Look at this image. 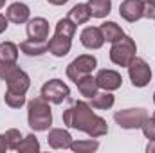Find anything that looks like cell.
I'll use <instances>...</instances> for the list:
<instances>
[{
	"label": "cell",
	"instance_id": "cell-15",
	"mask_svg": "<svg viewBox=\"0 0 155 153\" xmlns=\"http://www.w3.org/2000/svg\"><path fill=\"white\" fill-rule=\"evenodd\" d=\"M29 15H31L29 7H27L25 4H20V2L11 4V5L7 7V13H5L7 20H9V22H13V24H18V25H20V24L29 22Z\"/></svg>",
	"mask_w": 155,
	"mask_h": 153
},
{
	"label": "cell",
	"instance_id": "cell-16",
	"mask_svg": "<svg viewBox=\"0 0 155 153\" xmlns=\"http://www.w3.org/2000/svg\"><path fill=\"white\" fill-rule=\"evenodd\" d=\"M20 50L27 56H41L49 50V43L47 40H25L20 43Z\"/></svg>",
	"mask_w": 155,
	"mask_h": 153
},
{
	"label": "cell",
	"instance_id": "cell-6",
	"mask_svg": "<svg viewBox=\"0 0 155 153\" xmlns=\"http://www.w3.org/2000/svg\"><path fill=\"white\" fill-rule=\"evenodd\" d=\"M148 112L144 108H126V110H119L114 114L116 122L124 128V130H137L143 126V122L146 121Z\"/></svg>",
	"mask_w": 155,
	"mask_h": 153
},
{
	"label": "cell",
	"instance_id": "cell-20",
	"mask_svg": "<svg viewBox=\"0 0 155 153\" xmlns=\"http://www.w3.org/2000/svg\"><path fill=\"white\" fill-rule=\"evenodd\" d=\"M99 29H101V33L105 36V41H110V43H114V41H117V40H121L124 36V31L116 22H105V24H101Z\"/></svg>",
	"mask_w": 155,
	"mask_h": 153
},
{
	"label": "cell",
	"instance_id": "cell-32",
	"mask_svg": "<svg viewBox=\"0 0 155 153\" xmlns=\"http://www.w3.org/2000/svg\"><path fill=\"white\" fill-rule=\"evenodd\" d=\"M49 4H52V5H63V4H67L69 0H47Z\"/></svg>",
	"mask_w": 155,
	"mask_h": 153
},
{
	"label": "cell",
	"instance_id": "cell-17",
	"mask_svg": "<svg viewBox=\"0 0 155 153\" xmlns=\"http://www.w3.org/2000/svg\"><path fill=\"white\" fill-rule=\"evenodd\" d=\"M76 85H78V90H79V94H81L83 97H88V99H92V97L97 94V90H99L96 77H92L90 74H87V76L79 77V79L76 81Z\"/></svg>",
	"mask_w": 155,
	"mask_h": 153
},
{
	"label": "cell",
	"instance_id": "cell-9",
	"mask_svg": "<svg viewBox=\"0 0 155 153\" xmlns=\"http://www.w3.org/2000/svg\"><path fill=\"white\" fill-rule=\"evenodd\" d=\"M119 15L126 22L135 24L137 20L144 16V2L143 0H123L119 5Z\"/></svg>",
	"mask_w": 155,
	"mask_h": 153
},
{
	"label": "cell",
	"instance_id": "cell-4",
	"mask_svg": "<svg viewBox=\"0 0 155 153\" xmlns=\"http://www.w3.org/2000/svg\"><path fill=\"white\" fill-rule=\"evenodd\" d=\"M135 52H137L135 41L124 34L121 40L112 43V47H110V61L117 67H128L132 63V60L135 58Z\"/></svg>",
	"mask_w": 155,
	"mask_h": 153
},
{
	"label": "cell",
	"instance_id": "cell-7",
	"mask_svg": "<svg viewBox=\"0 0 155 153\" xmlns=\"http://www.w3.org/2000/svg\"><path fill=\"white\" fill-rule=\"evenodd\" d=\"M126 69H128V76H130V81H132L134 86L143 88V86L150 85V81H152V69H150V65L143 58L135 56Z\"/></svg>",
	"mask_w": 155,
	"mask_h": 153
},
{
	"label": "cell",
	"instance_id": "cell-26",
	"mask_svg": "<svg viewBox=\"0 0 155 153\" xmlns=\"http://www.w3.org/2000/svg\"><path fill=\"white\" fill-rule=\"evenodd\" d=\"M20 70V67L16 63H0V79L7 81L9 77H13Z\"/></svg>",
	"mask_w": 155,
	"mask_h": 153
},
{
	"label": "cell",
	"instance_id": "cell-30",
	"mask_svg": "<svg viewBox=\"0 0 155 153\" xmlns=\"http://www.w3.org/2000/svg\"><path fill=\"white\" fill-rule=\"evenodd\" d=\"M7 148V141H5V135H0V153H5Z\"/></svg>",
	"mask_w": 155,
	"mask_h": 153
},
{
	"label": "cell",
	"instance_id": "cell-31",
	"mask_svg": "<svg viewBox=\"0 0 155 153\" xmlns=\"http://www.w3.org/2000/svg\"><path fill=\"white\" fill-rule=\"evenodd\" d=\"M146 151H148V153H155V139L148 142V146H146Z\"/></svg>",
	"mask_w": 155,
	"mask_h": 153
},
{
	"label": "cell",
	"instance_id": "cell-12",
	"mask_svg": "<svg viewBox=\"0 0 155 153\" xmlns=\"http://www.w3.org/2000/svg\"><path fill=\"white\" fill-rule=\"evenodd\" d=\"M47 142H49V146L52 150H67L72 144V135L63 128H52L49 132Z\"/></svg>",
	"mask_w": 155,
	"mask_h": 153
},
{
	"label": "cell",
	"instance_id": "cell-35",
	"mask_svg": "<svg viewBox=\"0 0 155 153\" xmlns=\"http://www.w3.org/2000/svg\"><path fill=\"white\" fill-rule=\"evenodd\" d=\"M153 117H155V114H153Z\"/></svg>",
	"mask_w": 155,
	"mask_h": 153
},
{
	"label": "cell",
	"instance_id": "cell-11",
	"mask_svg": "<svg viewBox=\"0 0 155 153\" xmlns=\"http://www.w3.org/2000/svg\"><path fill=\"white\" fill-rule=\"evenodd\" d=\"M96 81H97V86L103 88V90H108V92H114L117 88H121L123 85V77L119 72L112 70V69H103L97 72L96 76Z\"/></svg>",
	"mask_w": 155,
	"mask_h": 153
},
{
	"label": "cell",
	"instance_id": "cell-34",
	"mask_svg": "<svg viewBox=\"0 0 155 153\" xmlns=\"http://www.w3.org/2000/svg\"><path fill=\"white\" fill-rule=\"evenodd\" d=\"M153 103H155V92H153Z\"/></svg>",
	"mask_w": 155,
	"mask_h": 153
},
{
	"label": "cell",
	"instance_id": "cell-24",
	"mask_svg": "<svg viewBox=\"0 0 155 153\" xmlns=\"http://www.w3.org/2000/svg\"><path fill=\"white\" fill-rule=\"evenodd\" d=\"M16 151H20V153H38V151H40V142H38V139H36L33 133L25 135V137L22 139V142L18 144Z\"/></svg>",
	"mask_w": 155,
	"mask_h": 153
},
{
	"label": "cell",
	"instance_id": "cell-33",
	"mask_svg": "<svg viewBox=\"0 0 155 153\" xmlns=\"http://www.w3.org/2000/svg\"><path fill=\"white\" fill-rule=\"evenodd\" d=\"M4 5H5V0H0V9H2Z\"/></svg>",
	"mask_w": 155,
	"mask_h": 153
},
{
	"label": "cell",
	"instance_id": "cell-27",
	"mask_svg": "<svg viewBox=\"0 0 155 153\" xmlns=\"http://www.w3.org/2000/svg\"><path fill=\"white\" fill-rule=\"evenodd\" d=\"M141 130H143V133H144V137H146V139L153 141V139H155V117H153V115H152V117H150V115L146 117V121L143 122Z\"/></svg>",
	"mask_w": 155,
	"mask_h": 153
},
{
	"label": "cell",
	"instance_id": "cell-5",
	"mask_svg": "<svg viewBox=\"0 0 155 153\" xmlns=\"http://www.w3.org/2000/svg\"><path fill=\"white\" fill-rule=\"evenodd\" d=\"M96 67H97L96 56H92V54H81V56H78L76 60H72V61L69 63V67H67V76H69L71 81L76 83L79 77L87 76V74H90L92 70H96Z\"/></svg>",
	"mask_w": 155,
	"mask_h": 153
},
{
	"label": "cell",
	"instance_id": "cell-14",
	"mask_svg": "<svg viewBox=\"0 0 155 153\" xmlns=\"http://www.w3.org/2000/svg\"><path fill=\"white\" fill-rule=\"evenodd\" d=\"M27 36L31 40H47L49 36V22L41 16L31 18L27 24Z\"/></svg>",
	"mask_w": 155,
	"mask_h": 153
},
{
	"label": "cell",
	"instance_id": "cell-28",
	"mask_svg": "<svg viewBox=\"0 0 155 153\" xmlns=\"http://www.w3.org/2000/svg\"><path fill=\"white\" fill-rule=\"evenodd\" d=\"M144 2V16L155 20V0H143Z\"/></svg>",
	"mask_w": 155,
	"mask_h": 153
},
{
	"label": "cell",
	"instance_id": "cell-2",
	"mask_svg": "<svg viewBox=\"0 0 155 153\" xmlns=\"http://www.w3.org/2000/svg\"><path fill=\"white\" fill-rule=\"evenodd\" d=\"M76 24L69 18H61L58 20L56 24V31H54V36L49 40V52L54 54L56 58H63L71 52V47H72V38L76 34Z\"/></svg>",
	"mask_w": 155,
	"mask_h": 153
},
{
	"label": "cell",
	"instance_id": "cell-23",
	"mask_svg": "<svg viewBox=\"0 0 155 153\" xmlns=\"http://www.w3.org/2000/svg\"><path fill=\"white\" fill-rule=\"evenodd\" d=\"M97 148H99V142L94 137H90L88 141H72V144H71V150L76 153H92Z\"/></svg>",
	"mask_w": 155,
	"mask_h": 153
},
{
	"label": "cell",
	"instance_id": "cell-13",
	"mask_svg": "<svg viewBox=\"0 0 155 153\" xmlns=\"http://www.w3.org/2000/svg\"><path fill=\"white\" fill-rule=\"evenodd\" d=\"M79 40H81L83 47H87V49H101L103 43H105V36H103L101 29L99 27H94V25L85 27L81 31Z\"/></svg>",
	"mask_w": 155,
	"mask_h": 153
},
{
	"label": "cell",
	"instance_id": "cell-3",
	"mask_svg": "<svg viewBox=\"0 0 155 153\" xmlns=\"http://www.w3.org/2000/svg\"><path fill=\"white\" fill-rule=\"evenodd\" d=\"M27 122L35 132H45L52 124V112L49 101L41 96L31 99L27 103Z\"/></svg>",
	"mask_w": 155,
	"mask_h": 153
},
{
	"label": "cell",
	"instance_id": "cell-19",
	"mask_svg": "<svg viewBox=\"0 0 155 153\" xmlns=\"http://www.w3.org/2000/svg\"><path fill=\"white\" fill-rule=\"evenodd\" d=\"M114 103H116L114 94L108 92V90H105V92H97V94L92 97L90 106L96 108V110H110V108L114 106Z\"/></svg>",
	"mask_w": 155,
	"mask_h": 153
},
{
	"label": "cell",
	"instance_id": "cell-29",
	"mask_svg": "<svg viewBox=\"0 0 155 153\" xmlns=\"http://www.w3.org/2000/svg\"><path fill=\"white\" fill-rule=\"evenodd\" d=\"M7 22H9V20H7V16H4V15L0 13V34H2V33L7 29V25H9Z\"/></svg>",
	"mask_w": 155,
	"mask_h": 153
},
{
	"label": "cell",
	"instance_id": "cell-21",
	"mask_svg": "<svg viewBox=\"0 0 155 153\" xmlns=\"http://www.w3.org/2000/svg\"><path fill=\"white\" fill-rule=\"evenodd\" d=\"M69 20H72L76 25H81V24H87L90 20V9L87 4H76L71 11H69Z\"/></svg>",
	"mask_w": 155,
	"mask_h": 153
},
{
	"label": "cell",
	"instance_id": "cell-10",
	"mask_svg": "<svg viewBox=\"0 0 155 153\" xmlns=\"http://www.w3.org/2000/svg\"><path fill=\"white\" fill-rule=\"evenodd\" d=\"M5 83H7L5 94H11V96H25L27 90H29V86H31V79H29V76L22 69L13 77H9Z\"/></svg>",
	"mask_w": 155,
	"mask_h": 153
},
{
	"label": "cell",
	"instance_id": "cell-22",
	"mask_svg": "<svg viewBox=\"0 0 155 153\" xmlns=\"http://www.w3.org/2000/svg\"><path fill=\"white\" fill-rule=\"evenodd\" d=\"M18 47L13 41L0 43V63H16L18 60Z\"/></svg>",
	"mask_w": 155,
	"mask_h": 153
},
{
	"label": "cell",
	"instance_id": "cell-1",
	"mask_svg": "<svg viewBox=\"0 0 155 153\" xmlns=\"http://www.w3.org/2000/svg\"><path fill=\"white\" fill-rule=\"evenodd\" d=\"M63 124L78 132H85L88 137L94 139L108 133L107 121L94 114L92 106L85 101H76L72 106H69L63 112Z\"/></svg>",
	"mask_w": 155,
	"mask_h": 153
},
{
	"label": "cell",
	"instance_id": "cell-8",
	"mask_svg": "<svg viewBox=\"0 0 155 153\" xmlns=\"http://www.w3.org/2000/svg\"><path fill=\"white\" fill-rule=\"evenodd\" d=\"M71 96V88L61 79H51L41 86V97L52 105H61Z\"/></svg>",
	"mask_w": 155,
	"mask_h": 153
},
{
	"label": "cell",
	"instance_id": "cell-18",
	"mask_svg": "<svg viewBox=\"0 0 155 153\" xmlns=\"http://www.w3.org/2000/svg\"><path fill=\"white\" fill-rule=\"evenodd\" d=\"M87 5L90 9V16L94 18H105L112 11V0H88Z\"/></svg>",
	"mask_w": 155,
	"mask_h": 153
},
{
	"label": "cell",
	"instance_id": "cell-25",
	"mask_svg": "<svg viewBox=\"0 0 155 153\" xmlns=\"http://www.w3.org/2000/svg\"><path fill=\"white\" fill-rule=\"evenodd\" d=\"M5 141H7V148L9 150H16L18 148V144L22 142V133H20V130H16V128H11V130H7L5 133Z\"/></svg>",
	"mask_w": 155,
	"mask_h": 153
}]
</instances>
